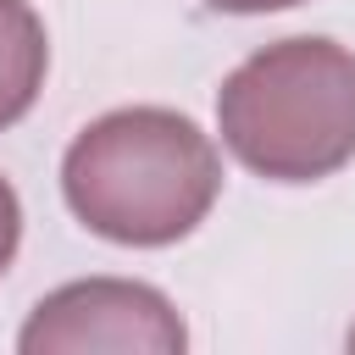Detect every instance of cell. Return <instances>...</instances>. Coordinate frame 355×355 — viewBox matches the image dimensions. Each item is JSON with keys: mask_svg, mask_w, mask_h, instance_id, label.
<instances>
[{"mask_svg": "<svg viewBox=\"0 0 355 355\" xmlns=\"http://www.w3.org/2000/svg\"><path fill=\"white\" fill-rule=\"evenodd\" d=\"M61 194L89 233L161 250L211 216L222 194V155L194 116L166 105H122L94 116L67 144Z\"/></svg>", "mask_w": 355, "mask_h": 355, "instance_id": "6da1fadb", "label": "cell"}, {"mask_svg": "<svg viewBox=\"0 0 355 355\" xmlns=\"http://www.w3.org/2000/svg\"><path fill=\"white\" fill-rule=\"evenodd\" d=\"M216 128L255 178H333L355 155V50L316 33L261 44L222 78Z\"/></svg>", "mask_w": 355, "mask_h": 355, "instance_id": "7a4b0ae2", "label": "cell"}, {"mask_svg": "<svg viewBox=\"0 0 355 355\" xmlns=\"http://www.w3.org/2000/svg\"><path fill=\"white\" fill-rule=\"evenodd\" d=\"M189 344L183 316L172 300L133 277H78L44 294L22 333V355H83V349H116V355H178Z\"/></svg>", "mask_w": 355, "mask_h": 355, "instance_id": "3957f363", "label": "cell"}, {"mask_svg": "<svg viewBox=\"0 0 355 355\" xmlns=\"http://www.w3.org/2000/svg\"><path fill=\"white\" fill-rule=\"evenodd\" d=\"M50 39L28 0H0V133L22 122L44 89Z\"/></svg>", "mask_w": 355, "mask_h": 355, "instance_id": "277c9868", "label": "cell"}, {"mask_svg": "<svg viewBox=\"0 0 355 355\" xmlns=\"http://www.w3.org/2000/svg\"><path fill=\"white\" fill-rule=\"evenodd\" d=\"M17 244H22V200H17V189L0 178V277H6V266L17 261Z\"/></svg>", "mask_w": 355, "mask_h": 355, "instance_id": "5b68a950", "label": "cell"}, {"mask_svg": "<svg viewBox=\"0 0 355 355\" xmlns=\"http://www.w3.org/2000/svg\"><path fill=\"white\" fill-rule=\"evenodd\" d=\"M211 11H233V17H255V11H283V6H300V0H205Z\"/></svg>", "mask_w": 355, "mask_h": 355, "instance_id": "8992f818", "label": "cell"}, {"mask_svg": "<svg viewBox=\"0 0 355 355\" xmlns=\"http://www.w3.org/2000/svg\"><path fill=\"white\" fill-rule=\"evenodd\" d=\"M349 349H355V327H349Z\"/></svg>", "mask_w": 355, "mask_h": 355, "instance_id": "52a82bcc", "label": "cell"}]
</instances>
